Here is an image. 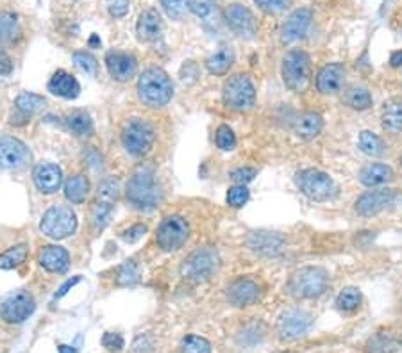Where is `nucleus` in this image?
Returning <instances> with one entry per match:
<instances>
[{
  "label": "nucleus",
  "instance_id": "obj_1",
  "mask_svg": "<svg viewBox=\"0 0 402 353\" xmlns=\"http://www.w3.org/2000/svg\"><path fill=\"white\" fill-rule=\"evenodd\" d=\"M138 95L148 107L166 106L174 96V84L161 68H147L138 79Z\"/></svg>",
  "mask_w": 402,
  "mask_h": 353
},
{
  "label": "nucleus",
  "instance_id": "obj_2",
  "mask_svg": "<svg viewBox=\"0 0 402 353\" xmlns=\"http://www.w3.org/2000/svg\"><path fill=\"white\" fill-rule=\"evenodd\" d=\"M127 198L138 209H154L161 200L158 186L154 182V168L151 164H140L127 182Z\"/></svg>",
  "mask_w": 402,
  "mask_h": 353
},
{
  "label": "nucleus",
  "instance_id": "obj_3",
  "mask_svg": "<svg viewBox=\"0 0 402 353\" xmlns=\"http://www.w3.org/2000/svg\"><path fill=\"white\" fill-rule=\"evenodd\" d=\"M329 276L324 268L318 266H308V268L297 269L292 273L286 284V291L297 300L318 298L327 289Z\"/></svg>",
  "mask_w": 402,
  "mask_h": 353
},
{
  "label": "nucleus",
  "instance_id": "obj_4",
  "mask_svg": "<svg viewBox=\"0 0 402 353\" xmlns=\"http://www.w3.org/2000/svg\"><path fill=\"white\" fill-rule=\"evenodd\" d=\"M283 81L286 88L303 93L311 82V59L304 50H290L283 57Z\"/></svg>",
  "mask_w": 402,
  "mask_h": 353
},
{
  "label": "nucleus",
  "instance_id": "obj_5",
  "mask_svg": "<svg viewBox=\"0 0 402 353\" xmlns=\"http://www.w3.org/2000/svg\"><path fill=\"white\" fill-rule=\"evenodd\" d=\"M77 228V216L68 206H54L43 214L40 230L50 240H65Z\"/></svg>",
  "mask_w": 402,
  "mask_h": 353
},
{
  "label": "nucleus",
  "instance_id": "obj_6",
  "mask_svg": "<svg viewBox=\"0 0 402 353\" xmlns=\"http://www.w3.org/2000/svg\"><path fill=\"white\" fill-rule=\"evenodd\" d=\"M256 88L249 75L237 74L224 84V103L233 111H249L254 107Z\"/></svg>",
  "mask_w": 402,
  "mask_h": 353
},
{
  "label": "nucleus",
  "instance_id": "obj_7",
  "mask_svg": "<svg viewBox=\"0 0 402 353\" xmlns=\"http://www.w3.org/2000/svg\"><path fill=\"white\" fill-rule=\"evenodd\" d=\"M297 184H299L300 191L308 196V198L315 200V202H327V200L335 198L338 193V186L332 181L327 173L320 172V169H304L297 175Z\"/></svg>",
  "mask_w": 402,
  "mask_h": 353
},
{
  "label": "nucleus",
  "instance_id": "obj_8",
  "mask_svg": "<svg viewBox=\"0 0 402 353\" xmlns=\"http://www.w3.org/2000/svg\"><path fill=\"white\" fill-rule=\"evenodd\" d=\"M154 129H152L151 123H147L145 120L134 118V120L127 122V125L124 127V148H126L131 155H134V157H143V155H147L148 152L152 150V147H154Z\"/></svg>",
  "mask_w": 402,
  "mask_h": 353
},
{
  "label": "nucleus",
  "instance_id": "obj_9",
  "mask_svg": "<svg viewBox=\"0 0 402 353\" xmlns=\"http://www.w3.org/2000/svg\"><path fill=\"white\" fill-rule=\"evenodd\" d=\"M218 266V255L213 248H199L185 259L181 275L190 282H204L214 273Z\"/></svg>",
  "mask_w": 402,
  "mask_h": 353
},
{
  "label": "nucleus",
  "instance_id": "obj_10",
  "mask_svg": "<svg viewBox=\"0 0 402 353\" xmlns=\"http://www.w3.org/2000/svg\"><path fill=\"white\" fill-rule=\"evenodd\" d=\"M190 235L188 221L181 216H168L161 221L156 234V241H158L159 248L165 252L179 250L183 245L186 243Z\"/></svg>",
  "mask_w": 402,
  "mask_h": 353
},
{
  "label": "nucleus",
  "instance_id": "obj_11",
  "mask_svg": "<svg viewBox=\"0 0 402 353\" xmlns=\"http://www.w3.org/2000/svg\"><path fill=\"white\" fill-rule=\"evenodd\" d=\"M311 314L303 309H288L284 310L277 320V334L283 341H297V339L304 337L308 330L311 328Z\"/></svg>",
  "mask_w": 402,
  "mask_h": 353
},
{
  "label": "nucleus",
  "instance_id": "obj_12",
  "mask_svg": "<svg viewBox=\"0 0 402 353\" xmlns=\"http://www.w3.org/2000/svg\"><path fill=\"white\" fill-rule=\"evenodd\" d=\"M36 309L34 298L27 291H15L0 303V316L8 323H22Z\"/></svg>",
  "mask_w": 402,
  "mask_h": 353
},
{
  "label": "nucleus",
  "instance_id": "obj_13",
  "mask_svg": "<svg viewBox=\"0 0 402 353\" xmlns=\"http://www.w3.org/2000/svg\"><path fill=\"white\" fill-rule=\"evenodd\" d=\"M31 161V152L20 140L0 136V169H20Z\"/></svg>",
  "mask_w": 402,
  "mask_h": 353
},
{
  "label": "nucleus",
  "instance_id": "obj_14",
  "mask_svg": "<svg viewBox=\"0 0 402 353\" xmlns=\"http://www.w3.org/2000/svg\"><path fill=\"white\" fill-rule=\"evenodd\" d=\"M106 68L111 77L119 82H127L136 75L138 61L133 54L120 50H111L106 55Z\"/></svg>",
  "mask_w": 402,
  "mask_h": 353
},
{
  "label": "nucleus",
  "instance_id": "obj_15",
  "mask_svg": "<svg viewBox=\"0 0 402 353\" xmlns=\"http://www.w3.org/2000/svg\"><path fill=\"white\" fill-rule=\"evenodd\" d=\"M395 198L393 189H376V191H366L356 202V211L362 216H376L381 211L391 206Z\"/></svg>",
  "mask_w": 402,
  "mask_h": 353
},
{
  "label": "nucleus",
  "instance_id": "obj_16",
  "mask_svg": "<svg viewBox=\"0 0 402 353\" xmlns=\"http://www.w3.org/2000/svg\"><path fill=\"white\" fill-rule=\"evenodd\" d=\"M227 26L241 38H252L256 34V20L251 9L241 4H231L225 9Z\"/></svg>",
  "mask_w": 402,
  "mask_h": 353
},
{
  "label": "nucleus",
  "instance_id": "obj_17",
  "mask_svg": "<svg viewBox=\"0 0 402 353\" xmlns=\"http://www.w3.org/2000/svg\"><path fill=\"white\" fill-rule=\"evenodd\" d=\"M259 286L252 279H238L227 287V298L234 307H249L259 300Z\"/></svg>",
  "mask_w": 402,
  "mask_h": 353
},
{
  "label": "nucleus",
  "instance_id": "obj_18",
  "mask_svg": "<svg viewBox=\"0 0 402 353\" xmlns=\"http://www.w3.org/2000/svg\"><path fill=\"white\" fill-rule=\"evenodd\" d=\"M311 18H313V13L310 8L295 9L288 16V20L284 22L283 30H281V38H283L284 43H293V41L300 40L310 29Z\"/></svg>",
  "mask_w": 402,
  "mask_h": 353
},
{
  "label": "nucleus",
  "instance_id": "obj_19",
  "mask_svg": "<svg viewBox=\"0 0 402 353\" xmlns=\"http://www.w3.org/2000/svg\"><path fill=\"white\" fill-rule=\"evenodd\" d=\"M33 181L41 193L52 195V193H55L61 188L63 173H61L60 166L52 164V162H41L34 168Z\"/></svg>",
  "mask_w": 402,
  "mask_h": 353
},
{
  "label": "nucleus",
  "instance_id": "obj_20",
  "mask_svg": "<svg viewBox=\"0 0 402 353\" xmlns=\"http://www.w3.org/2000/svg\"><path fill=\"white\" fill-rule=\"evenodd\" d=\"M345 82V68L339 63L325 65L317 75V88L322 95H335Z\"/></svg>",
  "mask_w": 402,
  "mask_h": 353
},
{
  "label": "nucleus",
  "instance_id": "obj_21",
  "mask_svg": "<svg viewBox=\"0 0 402 353\" xmlns=\"http://www.w3.org/2000/svg\"><path fill=\"white\" fill-rule=\"evenodd\" d=\"M247 245L252 252L261 255H277L283 250L284 240L276 232H252L247 237Z\"/></svg>",
  "mask_w": 402,
  "mask_h": 353
},
{
  "label": "nucleus",
  "instance_id": "obj_22",
  "mask_svg": "<svg viewBox=\"0 0 402 353\" xmlns=\"http://www.w3.org/2000/svg\"><path fill=\"white\" fill-rule=\"evenodd\" d=\"M163 33V20L158 9H145L140 16H138L136 23V34L140 41H156L161 38Z\"/></svg>",
  "mask_w": 402,
  "mask_h": 353
},
{
  "label": "nucleus",
  "instance_id": "obj_23",
  "mask_svg": "<svg viewBox=\"0 0 402 353\" xmlns=\"http://www.w3.org/2000/svg\"><path fill=\"white\" fill-rule=\"evenodd\" d=\"M38 261L43 266L47 271L50 273H65L70 264V255L65 250L63 247H54V245H48L40 250L38 255Z\"/></svg>",
  "mask_w": 402,
  "mask_h": 353
},
{
  "label": "nucleus",
  "instance_id": "obj_24",
  "mask_svg": "<svg viewBox=\"0 0 402 353\" xmlns=\"http://www.w3.org/2000/svg\"><path fill=\"white\" fill-rule=\"evenodd\" d=\"M48 91L55 96H61V99H77L79 93H81V86H79L77 79L72 77L68 72L58 70L48 81Z\"/></svg>",
  "mask_w": 402,
  "mask_h": 353
},
{
  "label": "nucleus",
  "instance_id": "obj_25",
  "mask_svg": "<svg viewBox=\"0 0 402 353\" xmlns=\"http://www.w3.org/2000/svg\"><path fill=\"white\" fill-rule=\"evenodd\" d=\"M322 127H324V120L318 113H313V111H308V113H303L293 123V130H295L297 136L304 141H310L313 138H317L320 134Z\"/></svg>",
  "mask_w": 402,
  "mask_h": 353
},
{
  "label": "nucleus",
  "instance_id": "obj_26",
  "mask_svg": "<svg viewBox=\"0 0 402 353\" xmlns=\"http://www.w3.org/2000/svg\"><path fill=\"white\" fill-rule=\"evenodd\" d=\"M359 181L363 186H369V188L388 184L390 181H393V169L386 164H379V162L369 164L359 173Z\"/></svg>",
  "mask_w": 402,
  "mask_h": 353
},
{
  "label": "nucleus",
  "instance_id": "obj_27",
  "mask_svg": "<svg viewBox=\"0 0 402 353\" xmlns=\"http://www.w3.org/2000/svg\"><path fill=\"white\" fill-rule=\"evenodd\" d=\"M234 50L227 45H222L217 52L210 55L206 59V68L210 70V74L213 75H225L229 72V68L234 65Z\"/></svg>",
  "mask_w": 402,
  "mask_h": 353
},
{
  "label": "nucleus",
  "instance_id": "obj_28",
  "mask_svg": "<svg viewBox=\"0 0 402 353\" xmlns=\"http://www.w3.org/2000/svg\"><path fill=\"white\" fill-rule=\"evenodd\" d=\"M20 36L18 15L13 11H0V47L13 45Z\"/></svg>",
  "mask_w": 402,
  "mask_h": 353
},
{
  "label": "nucleus",
  "instance_id": "obj_29",
  "mask_svg": "<svg viewBox=\"0 0 402 353\" xmlns=\"http://www.w3.org/2000/svg\"><path fill=\"white\" fill-rule=\"evenodd\" d=\"M89 193V182L85 175H74L65 182V196L72 203H82Z\"/></svg>",
  "mask_w": 402,
  "mask_h": 353
},
{
  "label": "nucleus",
  "instance_id": "obj_30",
  "mask_svg": "<svg viewBox=\"0 0 402 353\" xmlns=\"http://www.w3.org/2000/svg\"><path fill=\"white\" fill-rule=\"evenodd\" d=\"M15 107H16V113L29 118L33 116V114L43 111L45 99L40 95H34V93H22V95H18V99L15 100Z\"/></svg>",
  "mask_w": 402,
  "mask_h": 353
},
{
  "label": "nucleus",
  "instance_id": "obj_31",
  "mask_svg": "<svg viewBox=\"0 0 402 353\" xmlns=\"http://www.w3.org/2000/svg\"><path fill=\"white\" fill-rule=\"evenodd\" d=\"M366 353H393L398 348V339L388 332H379L366 342Z\"/></svg>",
  "mask_w": 402,
  "mask_h": 353
},
{
  "label": "nucleus",
  "instance_id": "obj_32",
  "mask_svg": "<svg viewBox=\"0 0 402 353\" xmlns=\"http://www.w3.org/2000/svg\"><path fill=\"white\" fill-rule=\"evenodd\" d=\"M67 125L75 136H89L93 130V122L86 111H74L67 116Z\"/></svg>",
  "mask_w": 402,
  "mask_h": 353
},
{
  "label": "nucleus",
  "instance_id": "obj_33",
  "mask_svg": "<svg viewBox=\"0 0 402 353\" xmlns=\"http://www.w3.org/2000/svg\"><path fill=\"white\" fill-rule=\"evenodd\" d=\"M383 127L388 133H401L402 130V102L393 100L383 111Z\"/></svg>",
  "mask_w": 402,
  "mask_h": 353
},
{
  "label": "nucleus",
  "instance_id": "obj_34",
  "mask_svg": "<svg viewBox=\"0 0 402 353\" xmlns=\"http://www.w3.org/2000/svg\"><path fill=\"white\" fill-rule=\"evenodd\" d=\"M29 248L27 245H16V247L8 248L4 254H0V269H13L22 264L27 259Z\"/></svg>",
  "mask_w": 402,
  "mask_h": 353
},
{
  "label": "nucleus",
  "instance_id": "obj_35",
  "mask_svg": "<svg viewBox=\"0 0 402 353\" xmlns=\"http://www.w3.org/2000/svg\"><path fill=\"white\" fill-rule=\"evenodd\" d=\"M359 148L363 154L372 155V157H379L384 152V143L377 134L370 133V130H363L359 134Z\"/></svg>",
  "mask_w": 402,
  "mask_h": 353
},
{
  "label": "nucleus",
  "instance_id": "obj_36",
  "mask_svg": "<svg viewBox=\"0 0 402 353\" xmlns=\"http://www.w3.org/2000/svg\"><path fill=\"white\" fill-rule=\"evenodd\" d=\"M345 102H347V106L352 107V109L365 111L372 106V95H370L369 89L354 86V88H351L345 93Z\"/></svg>",
  "mask_w": 402,
  "mask_h": 353
},
{
  "label": "nucleus",
  "instance_id": "obj_37",
  "mask_svg": "<svg viewBox=\"0 0 402 353\" xmlns=\"http://www.w3.org/2000/svg\"><path fill=\"white\" fill-rule=\"evenodd\" d=\"M362 303V293L358 287H345L336 298V307L342 310H356Z\"/></svg>",
  "mask_w": 402,
  "mask_h": 353
},
{
  "label": "nucleus",
  "instance_id": "obj_38",
  "mask_svg": "<svg viewBox=\"0 0 402 353\" xmlns=\"http://www.w3.org/2000/svg\"><path fill=\"white\" fill-rule=\"evenodd\" d=\"M111 214H113V203H106L97 200L92 209V223L95 225L97 230H102V228L109 223Z\"/></svg>",
  "mask_w": 402,
  "mask_h": 353
},
{
  "label": "nucleus",
  "instance_id": "obj_39",
  "mask_svg": "<svg viewBox=\"0 0 402 353\" xmlns=\"http://www.w3.org/2000/svg\"><path fill=\"white\" fill-rule=\"evenodd\" d=\"M181 353H211V344L200 335H186L181 342Z\"/></svg>",
  "mask_w": 402,
  "mask_h": 353
},
{
  "label": "nucleus",
  "instance_id": "obj_40",
  "mask_svg": "<svg viewBox=\"0 0 402 353\" xmlns=\"http://www.w3.org/2000/svg\"><path fill=\"white\" fill-rule=\"evenodd\" d=\"M140 280V268L134 261H127L126 264L120 266L119 269V286H134Z\"/></svg>",
  "mask_w": 402,
  "mask_h": 353
},
{
  "label": "nucleus",
  "instance_id": "obj_41",
  "mask_svg": "<svg viewBox=\"0 0 402 353\" xmlns=\"http://www.w3.org/2000/svg\"><path fill=\"white\" fill-rule=\"evenodd\" d=\"M119 191H120V184L116 179H107L104 181L102 184L99 186V195H97V200L106 203H114L116 198H119Z\"/></svg>",
  "mask_w": 402,
  "mask_h": 353
},
{
  "label": "nucleus",
  "instance_id": "obj_42",
  "mask_svg": "<svg viewBox=\"0 0 402 353\" xmlns=\"http://www.w3.org/2000/svg\"><path fill=\"white\" fill-rule=\"evenodd\" d=\"M74 63L79 70L88 75H97V70H99V63L89 52H75Z\"/></svg>",
  "mask_w": 402,
  "mask_h": 353
},
{
  "label": "nucleus",
  "instance_id": "obj_43",
  "mask_svg": "<svg viewBox=\"0 0 402 353\" xmlns=\"http://www.w3.org/2000/svg\"><path fill=\"white\" fill-rule=\"evenodd\" d=\"M161 6L166 15L174 20H181L188 11V0H161Z\"/></svg>",
  "mask_w": 402,
  "mask_h": 353
},
{
  "label": "nucleus",
  "instance_id": "obj_44",
  "mask_svg": "<svg viewBox=\"0 0 402 353\" xmlns=\"http://www.w3.org/2000/svg\"><path fill=\"white\" fill-rule=\"evenodd\" d=\"M217 145L222 150H233L237 147V136L229 125H220L217 130Z\"/></svg>",
  "mask_w": 402,
  "mask_h": 353
},
{
  "label": "nucleus",
  "instance_id": "obj_45",
  "mask_svg": "<svg viewBox=\"0 0 402 353\" xmlns=\"http://www.w3.org/2000/svg\"><path fill=\"white\" fill-rule=\"evenodd\" d=\"M188 8L199 18H210L214 11V0H188Z\"/></svg>",
  "mask_w": 402,
  "mask_h": 353
},
{
  "label": "nucleus",
  "instance_id": "obj_46",
  "mask_svg": "<svg viewBox=\"0 0 402 353\" xmlns=\"http://www.w3.org/2000/svg\"><path fill=\"white\" fill-rule=\"evenodd\" d=\"M247 200H249V189L245 188V186L237 184L234 188L229 189V193H227L229 206L241 207L244 203H247Z\"/></svg>",
  "mask_w": 402,
  "mask_h": 353
},
{
  "label": "nucleus",
  "instance_id": "obj_47",
  "mask_svg": "<svg viewBox=\"0 0 402 353\" xmlns=\"http://www.w3.org/2000/svg\"><path fill=\"white\" fill-rule=\"evenodd\" d=\"M129 0H107V11L113 18H124L129 13Z\"/></svg>",
  "mask_w": 402,
  "mask_h": 353
},
{
  "label": "nucleus",
  "instance_id": "obj_48",
  "mask_svg": "<svg viewBox=\"0 0 402 353\" xmlns=\"http://www.w3.org/2000/svg\"><path fill=\"white\" fill-rule=\"evenodd\" d=\"M102 346L107 352H120L124 348V337L116 332H106L102 337Z\"/></svg>",
  "mask_w": 402,
  "mask_h": 353
},
{
  "label": "nucleus",
  "instance_id": "obj_49",
  "mask_svg": "<svg viewBox=\"0 0 402 353\" xmlns=\"http://www.w3.org/2000/svg\"><path fill=\"white\" fill-rule=\"evenodd\" d=\"M254 176H256V169L247 168V166H245V168H238L231 173V181L237 182V184H240V186H245V184H249Z\"/></svg>",
  "mask_w": 402,
  "mask_h": 353
},
{
  "label": "nucleus",
  "instance_id": "obj_50",
  "mask_svg": "<svg viewBox=\"0 0 402 353\" xmlns=\"http://www.w3.org/2000/svg\"><path fill=\"white\" fill-rule=\"evenodd\" d=\"M254 2L266 13H281L288 4V0H254Z\"/></svg>",
  "mask_w": 402,
  "mask_h": 353
},
{
  "label": "nucleus",
  "instance_id": "obj_51",
  "mask_svg": "<svg viewBox=\"0 0 402 353\" xmlns=\"http://www.w3.org/2000/svg\"><path fill=\"white\" fill-rule=\"evenodd\" d=\"M145 232H147V227L141 223H136L131 228H127V230L122 234V237H124V241H127V243H136L138 240L143 237Z\"/></svg>",
  "mask_w": 402,
  "mask_h": 353
},
{
  "label": "nucleus",
  "instance_id": "obj_52",
  "mask_svg": "<svg viewBox=\"0 0 402 353\" xmlns=\"http://www.w3.org/2000/svg\"><path fill=\"white\" fill-rule=\"evenodd\" d=\"M13 72L11 57L4 50H0V75H9Z\"/></svg>",
  "mask_w": 402,
  "mask_h": 353
},
{
  "label": "nucleus",
  "instance_id": "obj_53",
  "mask_svg": "<svg viewBox=\"0 0 402 353\" xmlns=\"http://www.w3.org/2000/svg\"><path fill=\"white\" fill-rule=\"evenodd\" d=\"M79 280H81V276H74V279H72V280L65 282L63 287H61V289L58 291V293H55V298H61V296H65V294L68 293V289H70V287H74L75 284L79 282Z\"/></svg>",
  "mask_w": 402,
  "mask_h": 353
},
{
  "label": "nucleus",
  "instance_id": "obj_54",
  "mask_svg": "<svg viewBox=\"0 0 402 353\" xmlns=\"http://www.w3.org/2000/svg\"><path fill=\"white\" fill-rule=\"evenodd\" d=\"M390 65L393 68H401L402 67V50L393 52V54L390 55Z\"/></svg>",
  "mask_w": 402,
  "mask_h": 353
},
{
  "label": "nucleus",
  "instance_id": "obj_55",
  "mask_svg": "<svg viewBox=\"0 0 402 353\" xmlns=\"http://www.w3.org/2000/svg\"><path fill=\"white\" fill-rule=\"evenodd\" d=\"M58 348H60V353H77V349L72 348V346H67V344H60Z\"/></svg>",
  "mask_w": 402,
  "mask_h": 353
},
{
  "label": "nucleus",
  "instance_id": "obj_56",
  "mask_svg": "<svg viewBox=\"0 0 402 353\" xmlns=\"http://www.w3.org/2000/svg\"><path fill=\"white\" fill-rule=\"evenodd\" d=\"M89 45H100V40L97 36H92V40H89Z\"/></svg>",
  "mask_w": 402,
  "mask_h": 353
},
{
  "label": "nucleus",
  "instance_id": "obj_57",
  "mask_svg": "<svg viewBox=\"0 0 402 353\" xmlns=\"http://www.w3.org/2000/svg\"><path fill=\"white\" fill-rule=\"evenodd\" d=\"M276 353H288V352H276Z\"/></svg>",
  "mask_w": 402,
  "mask_h": 353
}]
</instances>
